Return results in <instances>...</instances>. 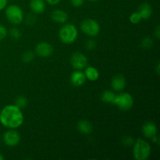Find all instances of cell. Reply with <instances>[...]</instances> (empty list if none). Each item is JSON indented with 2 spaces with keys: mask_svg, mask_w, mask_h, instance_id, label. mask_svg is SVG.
<instances>
[{
  "mask_svg": "<svg viewBox=\"0 0 160 160\" xmlns=\"http://www.w3.org/2000/svg\"><path fill=\"white\" fill-rule=\"evenodd\" d=\"M156 73H157V74L159 73V63H158L156 66Z\"/></svg>",
  "mask_w": 160,
  "mask_h": 160,
  "instance_id": "32",
  "label": "cell"
},
{
  "mask_svg": "<svg viewBox=\"0 0 160 160\" xmlns=\"http://www.w3.org/2000/svg\"><path fill=\"white\" fill-rule=\"evenodd\" d=\"M8 3V0H0V11L3 10L6 7Z\"/></svg>",
  "mask_w": 160,
  "mask_h": 160,
  "instance_id": "28",
  "label": "cell"
},
{
  "mask_svg": "<svg viewBox=\"0 0 160 160\" xmlns=\"http://www.w3.org/2000/svg\"><path fill=\"white\" fill-rule=\"evenodd\" d=\"M96 42H95V40H92V39H91V40H88L87 42H86V47H87V48L88 50H93L95 49V48L96 47Z\"/></svg>",
  "mask_w": 160,
  "mask_h": 160,
  "instance_id": "26",
  "label": "cell"
},
{
  "mask_svg": "<svg viewBox=\"0 0 160 160\" xmlns=\"http://www.w3.org/2000/svg\"><path fill=\"white\" fill-rule=\"evenodd\" d=\"M3 142L7 146L13 147L18 145L20 142V135L17 131L9 129L3 134Z\"/></svg>",
  "mask_w": 160,
  "mask_h": 160,
  "instance_id": "8",
  "label": "cell"
},
{
  "mask_svg": "<svg viewBox=\"0 0 160 160\" xmlns=\"http://www.w3.org/2000/svg\"><path fill=\"white\" fill-rule=\"evenodd\" d=\"M51 18L58 23H65L68 20V14L61 9H55L51 13Z\"/></svg>",
  "mask_w": 160,
  "mask_h": 160,
  "instance_id": "13",
  "label": "cell"
},
{
  "mask_svg": "<svg viewBox=\"0 0 160 160\" xmlns=\"http://www.w3.org/2000/svg\"><path fill=\"white\" fill-rule=\"evenodd\" d=\"M86 80L87 78H86L85 74L81 70H77L70 75V82L75 87H81L84 85V83L86 82Z\"/></svg>",
  "mask_w": 160,
  "mask_h": 160,
  "instance_id": "10",
  "label": "cell"
},
{
  "mask_svg": "<svg viewBox=\"0 0 160 160\" xmlns=\"http://www.w3.org/2000/svg\"><path fill=\"white\" fill-rule=\"evenodd\" d=\"M78 37V31L76 26L71 23L64 24L59 29V38L61 42L66 45H70L76 42Z\"/></svg>",
  "mask_w": 160,
  "mask_h": 160,
  "instance_id": "3",
  "label": "cell"
},
{
  "mask_svg": "<svg viewBox=\"0 0 160 160\" xmlns=\"http://www.w3.org/2000/svg\"><path fill=\"white\" fill-rule=\"evenodd\" d=\"M45 2L51 6H55V5H57L58 3L60 2L61 0H45Z\"/></svg>",
  "mask_w": 160,
  "mask_h": 160,
  "instance_id": "29",
  "label": "cell"
},
{
  "mask_svg": "<svg viewBox=\"0 0 160 160\" xmlns=\"http://www.w3.org/2000/svg\"><path fill=\"white\" fill-rule=\"evenodd\" d=\"M77 128L81 134H89L93 131V126H92V123L86 120H82L78 122L77 124Z\"/></svg>",
  "mask_w": 160,
  "mask_h": 160,
  "instance_id": "15",
  "label": "cell"
},
{
  "mask_svg": "<svg viewBox=\"0 0 160 160\" xmlns=\"http://www.w3.org/2000/svg\"><path fill=\"white\" fill-rule=\"evenodd\" d=\"M35 52L41 57H49L53 53V47L48 42H40L36 45Z\"/></svg>",
  "mask_w": 160,
  "mask_h": 160,
  "instance_id": "9",
  "label": "cell"
},
{
  "mask_svg": "<svg viewBox=\"0 0 160 160\" xmlns=\"http://www.w3.org/2000/svg\"><path fill=\"white\" fill-rule=\"evenodd\" d=\"M84 70V74L86 78L90 81H96L99 78V72L95 67L92 66H87Z\"/></svg>",
  "mask_w": 160,
  "mask_h": 160,
  "instance_id": "16",
  "label": "cell"
},
{
  "mask_svg": "<svg viewBox=\"0 0 160 160\" xmlns=\"http://www.w3.org/2000/svg\"><path fill=\"white\" fill-rule=\"evenodd\" d=\"M70 64L75 70H84L88 66V58L82 52H76L71 55Z\"/></svg>",
  "mask_w": 160,
  "mask_h": 160,
  "instance_id": "7",
  "label": "cell"
},
{
  "mask_svg": "<svg viewBox=\"0 0 160 160\" xmlns=\"http://www.w3.org/2000/svg\"><path fill=\"white\" fill-rule=\"evenodd\" d=\"M154 34L156 37V38L159 39L160 38V27L157 26V28H156V31H154Z\"/></svg>",
  "mask_w": 160,
  "mask_h": 160,
  "instance_id": "30",
  "label": "cell"
},
{
  "mask_svg": "<svg viewBox=\"0 0 160 160\" xmlns=\"http://www.w3.org/2000/svg\"><path fill=\"white\" fill-rule=\"evenodd\" d=\"M34 53L31 51H26L22 55V59L24 62H30L34 59Z\"/></svg>",
  "mask_w": 160,
  "mask_h": 160,
  "instance_id": "20",
  "label": "cell"
},
{
  "mask_svg": "<svg viewBox=\"0 0 160 160\" xmlns=\"http://www.w3.org/2000/svg\"><path fill=\"white\" fill-rule=\"evenodd\" d=\"M112 104L117 106L120 110L128 111L134 106V98L128 92H122L115 95Z\"/></svg>",
  "mask_w": 160,
  "mask_h": 160,
  "instance_id": "4",
  "label": "cell"
},
{
  "mask_svg": "<svg viewBox=\"0 0 160 160\" xmlns=\"http://www.w3.org/2000/svg\"><path fill=\"white\" fill-rule=\"evenodd\" d=\"M141 45L143 48L148 49V48H150L153 45V40L150 37L145 38L141 42Z\"/></svg>",
  "mask_w": 160,
  "mask_h": 160,
  "instance_id": "22",
  "label": "cell"
},
{
  "mask_svg": "<svg viewBox=\"0 0 160 160\" xmlns=\"http://www.w3.org/2000/svg\"><path fill=\"white\" fill-rule=\"evenodd\" d=\"M111 86L115 92H121L126 87V79L121 74L115 75L111 81Z\"/></svg>",
  "mask_w": 160,
  "mask_h": 160,
  "instance_id": "11",
  "label": "cell"
},
{
  "mask_svg": "<svg viewBox=\"0 0 160 160\" xmlns=\"http://www.w3.org/2000/svg\"><path fill=\"white\" fill-rule=\"evenodd\" d=\"M84 2V0H70V3L74 7H81Z\"/></svg>",
  "mask_w": 160,
  "mask_h": 160,
  "instance_id": "27",
  "label": "cell"
},
{
  "mask_svg": "<svg viewBox=\"0 0 160 160\" xmlns=\"http://www.w3.org/2000/svg\"><path fill=\"white\" fill-rule=\"evenodd\" d=\"M81 29L87 35L90 37H95L100 32V25L95 20L86 19L81 22Z\"/></svg>",
  "mask_w": 160,
  "mask_h": 160,
  "instance_id": "6",
  "label": "cell"
},
{
  "mask_svg": "<svg viewBox=\"0 0 160 160\" xmlns=\"http://www.w3.org/2000/svg\"><path fill=\"white\" fill-rule=\"evenodd\" d=\"M129 19L131 23H133V24H138V23H140L141 20H142L138 12H133V13H131Z\"/></svg>",
  "mask_w": 160,
  "mask_h": 160,
  "instance_id": "21",
  "label": "cell"
},
{
  "mask_svg": "<svg viewBox=\"0 0 160 160\" xmlns=\"http://www.w3.org/2000/svg\"><path fill=\"white\" fill-rule=\"evenodd\" d=\"M116 94L114 92H111L109 90H106L102 93L101 99L103 102L106 103H112L115 98Z\"/></svg>",
  "mask_w": 160,
  "mask_h": 160,
  "instance_id": "18",
  "label": "cell"
},
{
  "mask_svg": "<svg viewBox=\"0 0 160 160\" xmlns=\"http://www.w3.org/2000/svg\"><path fill=\"white\" fill-rule=\"evenodd\" d=\"M29 6L31 10L37 14L44 12L46 7L45 0H31Z\"/></svg>",
  "mask_w": 160,
  "mask_h": 160,
  "instance_id": "14",
  "label": "cell"
},
{
  "mask_svg": "<svg viewBox=\"0 0 160 160\" xmlns=\"http://www.w3.org/2000/svg\"><path fill=\"white\" fill-rule=\"evenodd\" d=\"M138 12L140 14L142 19L148 20L151 17L152 14V6L148 3L145 2L139 6Z\"/></svg>",
  "mask_w": 160,
  "mask_h": 160,
  "instance_id": "17",
  "label": "cell"
},
{
  "mask_svg": "<svg viewBox=\"0 0 160 160\" xmlns=\"http://www.w3.org/2000/svg\"><path fill=\"white\" fill-rule=\"evenodd\" d=\"M24 117L21 109L14 105H7L0 111V123L9 129H16L23 124Z\"/></svg>",
  "mask_w": 160,
  "mask_h": 160,
  "instance_id": "1",
  "label": "cell"
},
{
  "mask_svg": "<svg viewBox=\"0 0 160 160\" xmlns=\"http://www.w3.org/2000/svg\"><path fill=\"white\" fill-rule=\"evenodd\" d=\"M91 2H97V1H99V0H89Z\"/></svg>",
  "mask_w": 160,
  "mask_h": 160,
  "instance_id": "34",
  "label": "cell"
},
{
  "mask_svg": "<svg viewBox=\"0 0 160 160\" xmlns=\"http://www.w3.org/2000/svg\"><path fill=\"white\" fill-rule=\"evenodd\" d=\"M28 98L24 96H18L15 100V105L17 106H18L20 109H22V108L26 107V106L28 105Z\"/></svg>",
  "mask_w": 160,
  "mask_h": 160,
  "instance_id": "19",
  "label": "cell"
},
{
  "mask_svg": "<svg viewBox=\"0 0 160 160\" xmlns=\"http://www.w3.org/2000/svg\"><path fill=\"white\" fill-rule=\"evenodd\" d=\"M151 139H152V141L153 142L156 143L157 145H159V136L157 135V134H156V135H155V136H153V137Z\"/></svg>",
  "mask_w": 160,
  "mask_h": 160,
  "instance_id": "31",
  "label": "cell"
},
{
  "mask_svg": "<svg viewBox=\"0 0 160 160\" xmlns=\"http://www.w3.org/2000/svg\"><path fill=\"white\" fill-rule=\"evenodd\" d=\"M8 34L7 29L6 28V27H4L3 25L0 24V41H2V39H4L6 37Z\"/></svg>",
  "mask_w": 160,
  "mask_h": 160,
  "instance_id": "25",
  "label": "cell"
},
{
  "mask_svg": "<svg viewBox=\"0 0 160 160\" xmlns=\"http://www.w3.org/2000/svg\"><path fill=\"white\" fill-rule=\"evenodd\" d=\"M142 131L145 138L151 139L153 136L157 134L158 130L157 127L153 122L147 121L142 126Z\"/></svg>",
  "mask_w": 160,
  "mask_h": 160,
  "instance_id": "12",
  "label": "cell"
},
{
  "mask_svg": "<svg viewBox=\"0 0 160 160\" xmlns=\"http://www.w3.org/2000/svg\"><path fill=\"white\" fill-rule=\"evenodd\" d=\"M152 148L149 143L142 138H138L134 142L133 148V156L136 160H146L149 158Z\"/></svg>",
  "mask_w": 160,
  "mask_h": 160,
  "instance_id": "2",
  "label": "cell"
},
{
  "mask_svg": "<svg viewBox=\"0 0 160 160\" xmlns=\"http://www.w3.org/2000/svg\"><path fill=\"white\" fill-rule=\"evenodd\" d=\"M4 159H5L4 156H3L2 155L1 153H0V160H4Z\"/></svg>",
  "mask_w": 160,
  "mask_h": 160,
  "instance_id": "33",
  "label": "cell"
},
{
  "mask_svg": "<svg viewBox=\"0 0 160 160\" xmlns=\"http://www.w3.org/2000/svg\"><path fill=\"white\" fill-rule=\"evenodd\" d=\"M9 33H10L11 37H12V38L16 39V40L20 38V37H21V32L16 28H12V29L10 30V32Z\"/></svg>",
  "mask_w": 160,
  "mask_h": 160,
  "instance_id": "23",
  "label": "cell"
},
{
  "mask_svg": "<svg viewBox=\"0 0 160 160\" xmlns=\"http://www.w3.org/2000/svg\"><path fill=\"white\" fill-rule=\"evenodd\" d=\"M134 142V139H133V138H131V136H125L123 138V141H122V143L124 145H126V146H130V145H132Z\"/></svg>",
  "mask_w": 160,
  "mask_h": 160,
  "instance_id": "24",
  "label": "cell"
},
{
  "mask_svg": "<svg viewBox=\"0 0 160 160\" xmlns=\"http://www.w3.org/2000/svg\"><path fill=\"white\" fill-rule=\"evenodd\" d=\"M5 14L7 20L12 24L19 25L23 20V12L21 8L17 5L13 4L7 6Z\"/></svg>",
  "mask_w": 160,
  "mask_h": 160,
  "instance_id": "5",
  "label": "cell"
}]
</instances>
